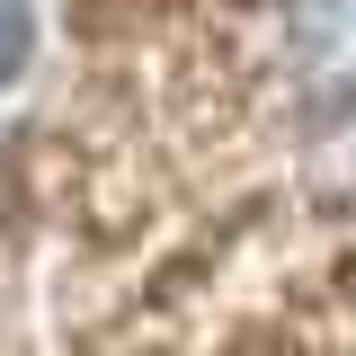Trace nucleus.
<instances>
[{"label":"nucleus","mask_w":356,"mask_h":356,"mask_svg":"<svg viewBox=\"0 0 356 356\" xmlns=\"http://www.w3.org/2000/svg\"><path fill=\"white\" fill-rule=\"evenodd\" d=\"M267 72L294 98L356 89V0H276V18H267Z\"/></svg>","instance_id":"f257e3e1"},{"label":"nucleus","mask_w":356,"mask_h":356,"mask_svg":"<svg viewBox=\"0 0 356 356\" xmlns=\"http://www.w3.org/2000/svg\"><path fill=\"white\" fill-rule=\"evenodd\" d=\"M27 54H36V9L27 0H0V81H18Z\"/></svg>","instance_id":"f03ea898"}]
</instances>
